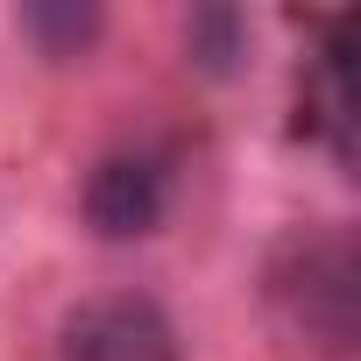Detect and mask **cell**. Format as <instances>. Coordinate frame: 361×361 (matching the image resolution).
<instances>
[{
    "label": "cell",
    "mask_w": 361,
    "mask_h": 361,
    "mask_svg": "<svg viewBox=\"0 0 361 361\" xmlns=\"http://www.w3.org/2000/svg\"><path fill=\"white\" fill-rule=\"evenodd\" d=\"M262 298L276 312V326L319 354V361H347L354 333H361V255L354 234L340 227H298L269 248L262 262Z\"/></svg>",
    "instance_id": "1"
},
{
    "label": "cell",
    "mask_w": 361,
    "mask_h": 361,
    "mask_svg": "<svg viewBox=\"0 0 361 361\" xmlns=\"http://www.w3.org/2000/svg\"><path fill=\"white\" fill-rule=\"evenodd\" d=\"M85 227L99 241H142L170 213V156L163 149H106L85 170Z\"/></svg>",
    "instance_id": "2"
},
{
    "label": "cell",
    "mask_w": 361,
    "mask_h": 361,
    "mask_svg": "<svg viewBox=\"0 0 361 361\" xmlns=\"http://www.w3.org/2000/svg\"><path fill=\"white\" fill-rule=\"evenodd\" d=\"M57 361H185V347H177V326L156 298L114 290V298H85L64 319Z\"/></svg>",
    "instance_id": "3"
},
{
    "label": "cell",
    "mask_w": 361,
    "mask_h": 361,
    "mask_svg": "<svg viewBox=\"0 0 361 361\" xmlns=\"http://www.w3.org/2000/svg\"><path fill=\"white\" fill-rule=\"evenodd\" d=\"M326 29V43L305 57V71H298V135L305 142H319L340 170L354 163V22H319Z\"/></svg>",
    "instance_id": "4"
},
{
    "label": "cell",
    "mask_w": 361,
    "mask_h": 361,
    "mask_svg": "<svg viewBox=\"0 0 361 361\" xmlns=\"http://www.w3.org/2000/svg\"><path fill=\"white\" fill-rule=\"evenodd\" d=\"M22 22V36L43 50V57H85L99 36H106V15L92 8V0H36V8H22L15 15Z\"/></svg>",
    "instance_id": "5"
},
{
    "label": "cell",
    "mask_w": 361,
    "mask_h": 361,
    "mask_svg": "<svg viewBox=\"0 0 361 361\" xmlns=\"http://www.w3.org/2000/svg\"><path fill=\"white\" fill-rule=\"evenodd\" d=\"M185 57L206 78H234L248 57V15L241 8H192L185 15Z\"/></svg>",
    "instance_id": "6"
}]
</instances>
